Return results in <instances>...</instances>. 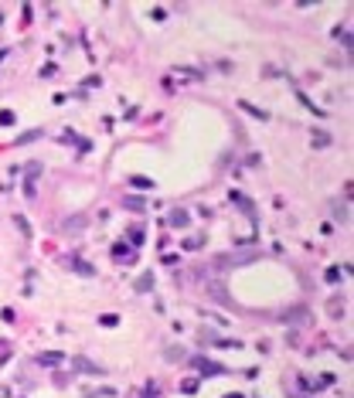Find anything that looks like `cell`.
<instances>
[{"mask_svg":"<svg viewBox=\"0 0 354 398\" xmlns=\"http://www.w3.org/2000/svg\"><path fill=\"white\" fill-rule=\"evenodd\" d=\"M72 364L79 368L82 375H102V371H99V368H96V364H92V361H89V358H75V361H72Z\"/></svg>","mask_w":354,"mask_h":398,"instance_id":"6da1fadb","label":"cell"},{"mask_svg":"<svg viewBox=\"0 0 354 398\" xmlns=\"http://www.w3.org/2000/svg\"><path fill=\"white\" fill-rule=\"evenodd\" d=\"M197 368H201V375H225L228 368H221V364H211V361H194Z\"/></svg>","mask_w":354,"mask_h":398,"instance_id":"7a4b0ae2","label":"cell"},{"mask_svg":"<svg viewBox=\"0 0 354 398\" xmlns=\"http://www.w3.org/2000/svg\"><path fill=\"white\" fill-rule=\"evenodd\" d=\"M68 265H72L75 272H82V276H92V265H85V262H82V259H72V262H68Z\"/></svg>","mask_w":354,"mask_h":398,"instance_id":"3957f363","label":"cell"},{"mask_svg":"<svg viewBox=\"0 0 354 398\" xmlns=\"http://www.w3.org/2000/svg\"><path fill=\"white\" fill-rule=\"evenodd\" d=\"M150 286H154V276H140V279H137V289H140V293H147Z\"/></svg>","mask_w":354,"mask_h":398,"instance_id":"277c9868","label":"cell"},{"mask_svg":"<svg viewBox=\"0 0 354 398\" xmlns=\"http://www.w3.org/2000/svg\"><path fill=\"white\" fill-rule=\"evenodd\" d=\"M65 228H68V231H79V228H85V218H72V221H65Z\"/></svg>","mask_w":354,"mask_h":398,"instance_id":"5b68a950","label":"cell"},{"mask_svg":"<svg viewBox=\"0 0 354 398\" xmlns=\"http://www.w3.org/2000/svg\"><path fill=\"white\" fill-rule=\"evenodd\" d=\"M130 184H133V188H154V181H150V177H133Z\"/></svg>","mask_w":354,"mask_h":398,"instance_id":"8992f818","label":"cell"},{"mask_svg":"<svg viewBox=\"0 0 354 398\" xmlns=\"http://www.w3.org/2000/svg\"><path fill=\"white\" fill-rule=\"evenodd\" d=\"M41 364H58V361H61V354H41Z\"/></svg>","mask_w":354,"mask_h":398,"instance_id":"52a82bcc","label":"cell"},{"mask_svg":"<svg viewBox=\"0 0 354 398\" xmlns=\"http://www.w3.org/2000/svg\"><path fill=\"white\" fill-rule=\"evenodd\" d=\"M314 143H317V147H327V143H331V136H327V133H314Z\"/></svg>","mask_w":354,"mask_h":398,"instance_id":"ba28073f","label":"cell"},{"mask_svg":"<svg viewBox=\"0 0 354 398\" xmlns=\"http://www.w3.org/2000/svg\"><path fill=\"white\" fill-rule=\"evenodd\" d=\"M242 109H245V113H252V116H259V119H266V113H262V109H256V106H249V102H242Z\"/></svg>","mask_w":354,"mask_h":398,"instance_id":"9c48e42d","label":"cell"},{"mask_svg":"<svg viewBox=\"0 0 354 398\" xmlns=\"http://www.w3.org/2000/svg\"><path fill=\"white\" fill-rule=\"evenodd\" d=\"M126 208H133V211H143V201H140V198H126Z\"/></svg>","mask_w":354,"mask_h":398,"instance_id":"30bf717a","label":"cell"},{"mask_svg":"<svg viewBox=\"0 0 354 398\" xmlns=\"http://www.w3.org/2000/svg\"><path fill=\"white\" fill-rule=\"evenodd\" d=\"M228 398H242V395H228Z\"/></svg>","mask_w":354,"mask_h":398,"instance_id":"8fae6325","label":"cell"}]
</instances>
